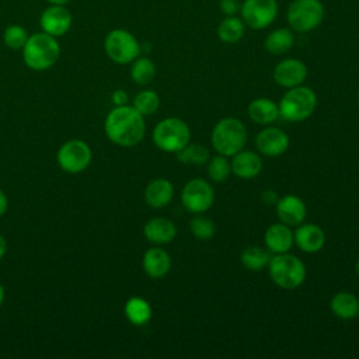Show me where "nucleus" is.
<instances>
[{
	"instance_id": "23",
	"label": "nucleus",
	"mask_w": 359,
	"mask_h": 359,
	"mask_svg": "<svg viewBox=\"0 0 359 359\" xmlns=\"http://www.w3.org/2000/svg\"><path fill=\"white\" fill-rule=\"evenodd\" d=\"M331 311L341 320H352L359 316V299L351 292H338L330 302Z\"/></svg>"
},
{
	"instance_id": "39",
	"label": "nucleus",
	"mask_w": 359,
	"mask_h": 359,
	"mask_svg": "<svg viewBox=\"0 0 359 359\" xmlns=\"http://www.w3.org/2000/svg\"><path fill=\"white\" fill-rule=\"evenodd\" d=\"M48 3H50V4H62V6H65V4H67L70 0H46Z\"/></svg>"
},
{
	"instance_id": "31",
	"label": "nucleus",
	"mask_w": 359,
	"mask_h": 359,
	"mask_svg": "<svg viewBox=\"0 0 359 359\" xmlns=\"http://www.w3.org/2000/svg\"><path fill=\"white\" fill-rule=\"evenodd\" d=\"M208 177L215 181V182H223L229 178L230 172H231V167H230V161L227 160L226 156L217 154L212 158L208 160V168H206Z\"/></svg>"
},
{
	"instance_id": "6",
	"label": "nucleus",
	"mask_w": 359,
	"mask_h": 359,
	"mask_svg": "<svg viewBox=\"0 0 359 359\" xmlns=\"http://www.w3.org/2000/svg\"><path fill=\"white\" fill-rule=\"evenodd\" d=\"M325 10L320 0H293L286 10L292 31L304 34L316 29L324 20Z\"/></svg>"
},
{
	"instance_id": "15",
	"label": "nucleus",
	"mask_w": 359,
	"mask_h": 359,
	"mask_svg": "<svg viewBox=\"0 0 359 359\" xmlns=\"http://www.w3.org/2000/svg\"><path fill=\"white\" fill-rule=\"evenodd\" d=\"M275 205L279 220L286 226H299L304 222L307 208L302 198L296 195H285L280 199H278Z\"/></svg>"
},
{
	"instance_id": "22",
	"label": "nucleus",
	"mask_w": 359,
	"mask_h": 359,
	"mask_svg": "<svg viewBox=\"0 0 359 359\" xmlns=\"http://www.w3.org/2000/svg\"><path fill=\"white\" fill-rule=\"evenodd\" d=\"M248 116L258 125H271L279 118V108L271 98H255L248 104Z\"/></svg>"
},
{
	"instance_id": "3",
	"label": "nucleus",
	"mask_w": 359,
	"mask_h": 359,
	"mask_svg": "<svg viewBox=\"0 0 359 359\" xmlns=\"http://www.w3.org/2000/svg\"><path fill=\"white\" fill-rule=\"evenodd\" d=\"M210 142L217 154L231 157L244 149L247 129L237 118H223L212 129Z\"/></svg>"
},
{
	"instance_id": "1",
	"label": "nucleus",
	"mask_w": 359,
	"mask_h": 359,
	"mask_svg": "<svg viewBox=\"0 0 359 359\" xmlns=\"http://www.w3.org/2000/svg\"><path fill=\"white\" fill-rule=\"evenodd\" d=\"M104 130L107 137L118 146H136L144 137V116L133 105L115 107L105 118Z\"/></svg>"
},
{
	"instance_id": "7",
	"label": "nucleus",
	"mask_w": 359,
	"mask_h": 359,
	"mask_svg": "<svg viewBox=\"0 0 359 359\" xmlns=\"http://www.w3.org/2000/svg\"><path fill=\"white\" fill-rule=\"evenodd\" d=\"M191 140L188 125L180 118L161 119L153 129V142L165 153H177Z\"/></svg>"
},
{
	"instance_id": "29",
	"label": "nucleus",
	"mask_w": 359,
	"mask_h": 359,
	"mask_svg": "<svg viewBox=\"0 0 359 359\" xmlns=\"http://www.w3.org/2000/svg\"><path fill=\"white\" fill-rule=\"evenodd\" d=\"M177 160L185 164H194V165H202L208 163L209 160V150L199 143H192L187 144L177 153Z\"/></svg>"
},
{
	"instance_id": "16",
	"label": "nucleus",
	"mask_w": 359,
	"mask_h": 359,
	"mask_svg": "<svg viewBox=\"0 0 359 359\" xmlns=\"http://www.w3.org/2000/svg\"><path fill=\"white\" fill-rule=\"evenodd\" d=\"M297 229L293 233V243L303 251L314 254L320 251L325 244V234L314 223H302L296 226Z\"/></svg>"
},
{
	"instance_id": "14",
	"label": "nucleus",
	"mask_w": 359,
	"mask_h": 359,
	"mask_svg": "<svg viewBox=\"0 0 359 359\" xmlns=\"http://www.w3.org/2000/svg\"><path fill=\"white\" fill-rule=\"evenodd\" d=\"M307 77L306 65L294 57L280 60L273 69V80L285 88H292L303 84Z\"/></svg>"
},
{
	"instance_id": "8",
	"label": "nucleus",
	"mask_w": 359,
	"mask_h": 359,
	"mask_svg": "<svg viewBox=\"0 0 359 359\" xmlns=\"http://www.w3.org/2000/svg\"><path fill=\"white\" fill-rule=\"evenodd\" d=\"M104 49L107 56L118 63H132L140 55V43L136 36L123 28L109 31L104 39Z\"/></svg>"
},
{
	"instance_id": "38",
	"label": "nucleus",
	"mask_w": 359,
	"mask_h": 359,
	"mask_svg": "<svg viewBox=\"0 0 359 359\" xmlns=\"http://www.w3.org/2000/svg\"><path fill=\"white\" fill-rule=\"evenodd\" d=\"M6 251H7V241H6V238L3 237V234L0 233V259L4 257Z\"/></svg>"
},
{
	"instance_id": "41",
	"label": "nucleus",
	"mask_w": 359,
	"mask_h": 359,
	"mask_svg": "<svg viewBox=\"0 0 359 359\" xmlns=\"http://www.w3.org/2000/svg\"><path fill=\"white\" fill-rule=\"evenodd\" d=\"M355 272H356V275L359 276V259H358L356 264H355Z\"/></svg>"
},
{
	"instance_id": "17",
	"label": "nucleus",
	"mask_w": 359,
	"mask_h": 359,
	"mask_svg": "<svg viewBox=\"0 0 359 359\" xmlns=\"http://www.w3.org/2000/svg\"><path fill=\"white\" fill-rule=\"evenodd\" d=\"M231 172L241 180L255 178L262 170V160L259 154L251 150H240L231 156Z\"/></svg>"
},
{
	"instance_id": "42",
	"label": "nucleus",
	"mask_w": 359,
	"mask_h": 359,
	"mask_svg": "<svg viewBox=\"0 0 359 359\" xmlns=\"http://www.w3.org/2000/svg\"><path fill=\"white\" fill-rule=\"evenodd\" d=\"M358 104H359V91H358Z\"/></svg>"
},
{
	"instance_id": "13",
	"label": "nucleus",
	"mask_w": 359,
	"mask_h": 359,
	"mask_svg": "<svg viewBox=\"0 0 359 359\" xmlns=\"http://www.w3.org/2000/svg\"><path fill=\"white\" fill-rule=\"evenodd\" d=\"M42 32H46L55 38L65 35L72 27V14L62 4H52L45 8L39 18Z\"/></svg>"
},
{
	"instance_id": "32",
	"label": "nucleus",
	"mask_w": 359,
	"mask_h": 359,
	"mask_svg": "<svg viewBox=\"0 0 359 359\" xmlns=\"http://www.w3.org/2000/svg\"><path fill=\"white\" fill-rule=\"evenodd\" d=\"M28 34L25 31L24 27L18 25V24H11L8 25L6 29H4V34H3V41H4V45L8 48V49H13V50H20L24 48L27 39H28Z\"/></svg>"
},
{
	"instance_id": "5",
	"label": "nucleus",
	"mask_w": 359,
	"mask_h": 359,
	"mask_svg": "<svg viewBox=\"0 0 359 359\" xmlns=\"http://www.w3.org/2000/svg\"><path fill=\"white\" fill-rule=\"evenodd\" d=\"M317 107L316 93L306 86H296L287 88L282 95L278 108L279 116L287 122H302L311 116Z\"/></svg>"
},
{
	"instance_id": "12",
	"label": "nucleus",
	"mask_w": 359,
	"mask_h": 359,
	"mask_svg": "<svg viewBox=\"0 0 359 359\" xmlns=\"http://www.w3.org/2000/svg\"><path fill=\"white\" fill-rule=\"evenodd\" d=\"M255 146L259 154L265 157H278L289 147V136L286 132L276 126H266L258 132Z\"/></svg>"
},
{
	"instance_id": "20",
	"label": "nucleus",
	"mask_w": 359,
	"mask_h": 359,
	"mask_svg": "<svg viewBox=\"0 0 359 359\" xmlns=\"http://www.w3.org/2000/svg\"><path fill=\"white\" fill-rule=\"evenodd\" d=\"M142 265L144 272L153 278V279H160L164 278L171 268V258L168 252L160 247H153L149 248L142 259Z\"/></svg>"
},
{
	"instance_id": "4",
	"label": "nucleus",
	"mask_w": 359,
	"mask_h": 359,
	"mask_svg": "<svg viewBox=\"0 0 359 359\" xmlns=\"http://www.w3.org/2000/svg\"><path fill=\"white\" fill-rule=\"evenodd\" d=\"M271 280L282 289H296L306 279V266L302 259L289 252L273 254L268 262Z\"/></svg>"
},
{
	"instance_id": "18",
	"label": "nucleus",
	"mask_w": 359,
	"mask_h": 359,
	"mask_svg": "<svg viewBox=\"0 0 359 359\" xmlns=\"http://www.w3.org/2000/svg\"><path fill=\"white\" fill-rule=\"evenodd\" d=\"M143 234L147 241L161 245L171 243L177 236V227L172 220L167 217H151L143 227Z\"/></svg>"
},
{
	"instance_id": "10",
	"label": "nucleus",
	"mask_w": 359,
	"mask_h": 359,
	"mask_svg": "<svg viewBox=\"0 0 359 359\" xmlns=\"http://www.w3.org/2000/svg\"><path fill=\"white\" fill-rule=\"evenodd\" d=\"M278 15L276 0H244L240 6V18L251 29L269 27Z\"/></svg>"
},
{
	"instance_id": "35",
	"label": "nucleus",
	"mask_w": 359,
	"mask_h": 359,
	"mask_svg": "<svg viewBox=\"0 0 359 359\" xmlns=\"http://www.w3.org/2000/svg\"><path fill=\"white\" fill-rule=\"evenodd\" d=\"M111 100L112 102L115 104V107H119V105H126L128 101H129V95L125 90H115L111 95Z\"/></svg>"
},
{
	"instance_id": "28",
	"label": "nucleus",
	"mask_w": 359,
	"mask_h": 359,
	"mask_svg": "<svg viewBox=\"0 0 359 359\" xmlns=\"http://www.w3.org/2000/svg\"><path fill=\"white\" fill-rule=\"evenodd\" d=\"M156 76V66L149 57L137 56L130 66V77L139 86H147Z\"/></svg>"
},
{
	"instance_id": "21",
	"label": "nucleus",
	"mask_w": 359,
	"mask_h": 359,
	"mask_svg": "<svg viewBox=\"0 0 359 359\" xmlns=\"http://www.w3.org/2000/svg\"><path fill=\"white\" fill-rule=\"evenodd\" d=\"M174 196V185L165 178L151 180L144 189V199L150 208H165Z\"/></svg>"
},
{
	"instance_id": "36",
	"label": "nucleus",
	"mask_w": 359,
	"mask_h": 359,
	"mask_svg": "<svg viewBox=\"0 0 359 359\" xmlns=\"http://www.w3.org/2000/svg\"><path fill=\"white\" fill-rule=\"evenodd\" d=\"M261 199L268 205H275L278 202V195L272 189H266L261 194Z\"/></svg>"
},
{
	"instance_id": "24",
	"label": "nucleus",
	"mask_w": 359,
	"mask_h": 359,
	"mask_svg": "<svg viewBox=\"0 0 359 359\" xmlns=\"http://www.w3.org/2000/svg\"><path fill=\"white\" fill-rule=\"evenodd\" d=\"M293 45H294L293 31L283 27L272 29L264 41V48L271 55H283L289 52Z\"/></svg>"
},
{
	"instance_id": "34",
	"label": "nucleus",
	"mask_w": 359,
	"mask_h": 359,
	"mask_svg": "<svg viewBox=\"0 0 359 359\" xmlns=\"http://www.w3.org/2000/svg\"><path fill=\"white\" fill-rule=\"evenodd\" d=\"M240 6L241 3L238 0H220L219 1V8L224 15H236L240 13Z\"/></svg>"
},
{
	"instance_id": "26",
	"label": "nucleus",
	"mask_w": 359,
	"mask_h": 359,
	"mask_svg": "<svg viewBox=\"0 0 359 359\" xmlns=\"http://www.w3.org/2000/svg\"><path fill=\"white\" fill-rule=\"evenodd\" d=\"M123 313L133 325H144L151 318V307L147 300L139 296L130 297L123 307Z\"/></svg>"
},
{
	"instance_id": "27",
	"label": "nucleus",
	"mask_w": 359,
	"mask_h": 359,
	"mask_svg": "<svg viewBox=\"0 0 359 359\" xmlns=\"http://www.w3.org/2000/svg\"><path fill=\"white\" fill-rule=\"evenodd\" d=\"M271 257H272L271 251L264 250L258 245H248L241 251L240 261L247 269L258 272L265 266H268Z\"/></svg>"
},
{
	"instance_id": "19",
	"label": "nucleus",
	"mask_w": 359,
	"mask_h": 359,
	"mask_svg": "<svg viewBox=\"0 0 359 359\" xmlns=\"http://www.w3.org/2000/svg\"><path fill=\"white\" fill-rule=\"evenodd\" d=\"M264 243L268 251L272 254L289 252L293 243V233L289 226L285 223H273L271 224L264 234Z\"/></svg>"
},
{
	"instance_id": "11",
	"label": "nucleus",
	"mask_w": 359,
	"mask_h": 359,
	"mask_svg": "<svg viewBox=\"0 0 359 359\" xmlns=\"http://www.w3.org/2000/svg\"><path fill=\"white\" fill-rule=\"evenodd\" d=\"M215 201V192L212 185L203 178L189 180L181 191V202L184 208L191 213L206 212Z\"/></svg>"
},
{
	"instance_id": "40",
	"label": "nucleus",
	"mask_w": 359,
	"mask_h": 359,
	"mask_svg": "<svg viewBox=\"0 0 359 359\" xmlns=\"http://www.w3.org/2000/svg\"><path fill=\"white\" fill-rule=\"evenodd\" d=\"M3 300H4V287H3V285L0 283V306L3 304Z\"/></svg>"
},
{
	"instance_id": "33",
	"label": "nucleus",
	"mask_w": 359,
	"mask_h": 359,
	"mask_svg": "<svg viewBox=\"0 0 359 359\" xmlns=\"http://www.w3.org/2000/svg\"><path fill=\"white\" fill-rule=\"evenodd\" d=\"M189 230L192 236L198 240H210L215 236V224L209 217L196 215L191 222H189Z\"/></svg>"
},
{
	"instance_id": "30",
	"label": "nucleus",
	"mask_w": 359,
	"mask_h": 359,
	"mask_svg": "<svg viewBox=\"0 0 359 359\" xmlns=\"http://www.w3.org/2000/svg\"><path fill=\"white\" fill-rule=\"evenodd\" d=\"M133 107L143 115L154 114L160 107V97L153 90H143L133 98Z\"/></svg>"
},
{
	"instance_id": "25",
	"label": "nucleus",
	"mask_w": 359,
	"mask_h": 359,
	"mask_svg": "<svg viewBox=\"0 0 359 359\" xmlns=\"http://www.w3.org/2000/svg\"><path fill=\"white\" fill-rule=\"evenodd\" d=\"M245 31V24L237 15H226L217 25V36L224 43H237Z\"/></svg>"
},
{
	"instance_id": "2",
	"label": "nucleus",
	"mask_w": 359,
	"mask_h": 359,
	"mask_svg": "<svg viewBox=\"0 0 359 359\" xmlns=\"http://www.w3.org/2000/svg\"><path fill=\"white\" fill-rule=\"evenodd\" d=\"M60 55V46L55 36L46 32H36L28 36L22 48L24 63L36 72L52 67Z\"/></svg>"
},
{
	"instance_id": "9",
	"label": "nucleus",
	"mask_w": 359,
	"mask_h": 359,
	"mask_svg": "<svg viewBox=\"0 0 359 359\" xmlns=\"http://www.w3.org/2000/svg\"><path fill=\"white\" fill-rule=\"evenodd\" d=\"M93 158V151L90 146L79 139L65 142L56 154L59 167L69 174H79L84 171Z\"/></svg>"
},
{
	"instance_id": "37",
	"label": "nucleus",
	"mask_w": 359,
	"mask_h": 359,
	"mask_svg": "<svg viewBox=\"0 0 359 359\" xmlns=\"http://www.w3.org/2000/svg\"><path fill=\"white\" fill-rule=\"evenodd\" d=\"M7 208H8V201H7V196L4 194V191L0 188V217L7 212Z\"/></svg>"
}]
</instances>
